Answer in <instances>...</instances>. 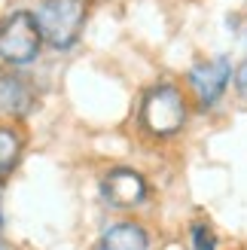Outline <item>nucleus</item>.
<instances>
[{
	"label": "nucleus",
	"mask_w": 247,
	"mask_h": 250,
	"mask_svg": "<svg viewBox=\"0 0 247 250\" xmlns=\"http://www.w3.org/2000/svg\"><path fill=\"white\" fill-rule=\"evenodd\" d=\"M34 16L43 31V40L58 52H67L80 43L89 6L85 0H40Z\"/></svg>",
	"instance_id": "obj_1"
},
{
	"label": "nucleus",
	"mask_w": 247,
	"mask_h": 250,
	"mask_svg": "<svg viewBox=\"0 0 247 250\" xmlns=\"http://www.w3.org/2000/svg\"><path fill=\"white\" fill-rule=\"evenodd\" d=\"M43 31L37 24V16L28 9H16L0 19V61L9 67H21L40 55Z\"/></svg>",
	"instance_id": "obj_2"
},
{
	"label": "nucleus",
	"mask_w": 247,
	"mask_h": 250,
	"mask_svg": "<svg viewBox=\"0 0 247 250\" xmlns=\"http://www.w3.org/2000/svg\"><path fill=\"white\" fill-rule=\"evenodd\" d=\"M186 122V98L174 83H159L144 95L141 104V125L156 137L174 134Z\"/></svg>",
	"instance_id": "obj_3"
},
{
	"label": "nucleus",
	"mask_w": 247,
	"mask_h": 250,
	"mask_svg": "<svg viewBox=\"0 0 247 250\" xmlns=\"http://www.w3.org/2000/svg\"><path fill=\"white\" fill-rule=\"evenodd\" d=\"M235 77V67L226 55H217V58H207L199 61L186 70V83H189V92L195 95V101L202 107H214L220 98H223L226 85Z\"/></svg>",
	"instance_id": "obj_4"
},
{
	"label": "nucleus",
	"mask_w": 247,
	"mask_h": 250,
	"mask_svg": "<svg viewBox=\"0 0 247 250\" xmlns=\"http://www.w3.org/2000/svg\"><path fill=\"white\" fill-rule=\"evenodd\" d=\"M104 198L116 208H134L146 198V183L138 171L131 168H113L101 183Z\"/></svg>",
	"instance_id": "obj_5"
},
{
	"label": "nucleus",
	"mask_w": 247,
	"mask_h": 250,
	"mask_svg": "<svg viewBox=\"0 0 247 250\" xmlns=\"http://www.w3.org/2000/svg\"><path fill=\"white\" fill-rule=\"evenodd\" d=\"M34 104V92L19 73H0V110L6 116H24Z\"/></svg>",
	"instance_id": "obj_6"
},
{
	"label": "nucleus",
	"mask_w": 247,
	"mask_h": 250,
	"mask_svg": "<svg viewBox=\"0 0 247 250\" xmlns=\"http://www.w3.org/2000/svg\"><path fill=\"white\" fill-rule=\"evenodd\" d=\"M101 247L104 250H150V238L134 223H119V226H110L104 232Z\"/></svg>",
	"instance_id": "obj_7"
},
{
	"label": "nucleus",
	"mask_w": 247,
	"mask_h": 250,
	"mask_svg": "<svg viewBox=\"0 0 247 250\" xmlns=\"http://www.w3.org/2000/svg\"><path fill=\"white\" fill-rule=\"evenodd\" d=\"M19 153H21L19 134L12 128H6V125H0V177H6V174L16 168Z\"/></svg>",
	"instance_id": "obj_8"
},
{
	"label": "nucleus",
	"mask_w": 247,
	"mask_h": 250,
	"mask_svg": "<svg viewBox=\"0 0 247 250\" xmlns=\"http://www.w3.org/2000/svg\"><path fill=\"white\" fill-rule=\"evenodd\" d=\"M192 247L195 250H217V238L205 223H195L192 226Z\"/></svg>",
	"instance_id": "obj_9"
},
{
	"label": "nucleus",
	"mask_w": 247,
	"mask_h": 250,
	"mask_svg": "<svg viewBox=\"0 0 247 250\" xmlns=\"http://www.w3.org/2000/svg\"><path fill=\"white\" fill-rule=\"evenodd\" d=\"M232 83H235V92L247 101V58L241 61V64L235 67V77H232Z\"/></svg>",
	"instance_id": "obj_10"
},
{
	"label": "nucleus",
	"mask_w": 247,
	"mask_h": 250,
	"mask_svg": "<svg viewBox=\"0 0 247 250\" xmlns=\"http://www.w3.org/2000/svg\"><path fill=\"white\" fill-rule=\"evenodd\" d=\"M95 250H104V247H101V244H98V247H95Z\"/></svg>",
	"instance_id": "obj_11"
},
{
	"label": "nucleus",
	"mask_w": 247,
	"mask_h": 250,
	"mask_svg": "<svg viewBox=\"0 0 247 250\" xmlns=\"http://www.w3.org/2000/svg\"><path fill=\"white\" fill-rule=\"evenodd\" d=\"M0 250H6V247H3V244H0Z\"/></svg>",
	"instance_id": "obj_12"
}]
</instances>
